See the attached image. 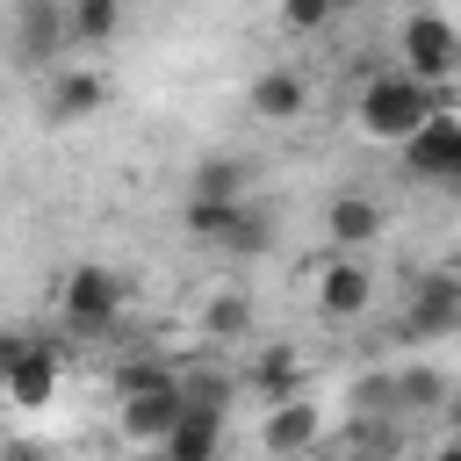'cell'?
<instances>
[{"instance_id": "20", "label": "cell", "mask_w": 461, "mask_h": 461, "mask_svg": "<svg viewBox=\"0 0 461 461\" xmlns=\"http://www.w3.org/2000/svg\"><path fill=\"white\" fill-rule=\"evenodd\" d=\"M245 180H252V166H245V158L209 151V158L194 166V180H187V202H245Z\"/></svg>"}, {"instance_id": "12", "label": "cell", "mask_w": 461, "mask_h": 461, "mask_svg": "<svg viewBox=\"0 0 461 461\" xmlns=\"http://www.w3.org/2000/svg\"><path fill=\"white\" fill-rule=\"evenodd\" d=\"M245 108H252L259 122H303V115H310V79H303L295 65H267V72L245 86Z\"/></svg>"}, {"instance_id": "14", "label": "cell", "mask_w": 461, "mask_h": 461, "mask_svg": "<svg viewBox=\"0 0 461 461\" xmlns=\"http://www.w3.org/2000/svg\"><path fill=\"white\" fill-rule=\"evenodd\" d=\"M223 454V411L216 403H187L180 425L158 439V461H216Z\"/></svg>"}, {"instance_id": "3", "label": "cell", "mask_w": 461, "mask_h": 461, "mask_svg": "<svg viewBox=\"0 0 461 461\" xmlns=\"http://www.w3.org/2000/svg\"><path fill=\"white\" fill-rule=\"evenodd\" d=\"M396 50H403V79H418L425 94H439L454 72H461V22L454 14H432V7H418V14H403L396 22Z\"/></svg>"}, {"instance_id": "22", "label": "cell", "mask_w": 461, "mask_h": 461, "mask_svg": "<svg viewBox=\"0 0 461 461\" xmlns=\"http://www.w3.org/2000/svg\"><path fill=\"white\" fill-rule=\"evenodd\" d=\"M274 22H281V36H324V29L339 22V14H331L324 0H288V7L274 14Z\"/></svg>"}, {"instance_id": "18", "label": "cell", "mask_w": 461, "mask_h": 461, "mask_svg": "<svg viewBox=\"0 0 461 461\" xmlns=\"http://www.w3.org/2000/svg\"><path fill=\"white\" fill-rule=\"evenodd\" d=\"M14 50L22 58H58L65 50V7H50V0L14 7Z\"/></svg>"}, {"instance_id": "17", "label": "cell", "mask_w": 461, "mask_h": 461, "mask_svg": "<svg viewBox=\"0 0 461 461\" xmlns=\"http://www.w3.org/2000/svg\"><path fill=\"white\" fill-rule=\"evenodd\" d=\"M122 36V7L115 0H72L65 7V50H101Z\"/></svg>"}, {"instance_id": "4", "label": "cell", "mask_w": 461, "mask_h": 461, "mask_svg": "<svg viewBox=\"0 0 461 461\" xmlns=\"http://www.w3.org/2000/svg\"><path fill=\"white\" fill-rule=\"evenodd\" d=\"M310 303H317L324 324H353V317H367V303H375V274H367V259H353V252H324V259L310 267Z\"/></svg>"}, {"instance_id": "2", "label": "cell", "mask_w": 461, "mask_h": 461, "mask_svg": "<svg viewBox=\"0 0 461 461\" xmlns=\"http://www.w3.org/2000/svg\"><path fill=\"white\" fill-rule=\"evenodd\" d=\"M122 310H130V281H122L115 267H101V259L65 267V281H58V317H65L72 339H101V331H115Z\"/></svg>"}, {"instance_id": "28", "label": "cell", "mask_w": 461, "mask_h": 461, "mask_svg": "<svg viewBox=\"0 0 461 461\" xmlns=\"http://www.w3.org/2000/svg\"><path fill=\"white\" fill-rule=\"evenodd\" d=\"M0 461H36V454L29 447H0Z\"/></svg>"}, {"instance_id": "23", "label": "cell", "mask_w": 461, "mask_h": 461, "mask_svg": "<svg viewBox=\"0 0 461 461\" xmlns=\"http://www.w3.org/2000/svg\"><path fill=\"white\" fill-rule=\"evenodd\" d=\"M180 367L173 360H122L115 367V396H130V389H158V382H173Z\"/></svg>"}, {"instance_id": "10", "label": "cell", "mask_w": 461, "mask_h": 461, "mask_svg": "<svg viewBox=\"0 0 461 461\" xmlns=\"http://www.w3.org/2000/svg\"><path fill=\"white\" fill-rule=\"evenodd\" d=\"M403 173H418V180H454L461 187V115H432L411 144H403Z\"/></svg>"}, {"instance_id": "9", "label": "cell", "mask_w": 461, "mask_h": 461, "mask_svg": "<svg viewBox=\"0 0 461 461\" xmlns=\"http://www.w3.org/2000/svg\"><path fill=\"white\" fill-rule=\"evenodd\" d=\"M0 389H7V403H14V411H43V403L65 389V346H58V339H29L22 367H14Z\"/></svg>"}, {"instance_id": "24", "label": "cell", "mask_w": 461, "mask_h": 461, "mask_svg": "<svg viewBox=\"0 0 461 461\" xmlns=\"http://www.w3.org/2000/svg\"><path fill=\"white\" fill-rule=\"evenodd\" d=\"M22 353H29V331H0V382L22 367Z\"/></svg>"}, {"instance_id": "15", "label": "cell", "mask_w": 461, "mask_h": 461, "mask_svg": "<svg viewBox=\"0 0 461 461\" xmlns=\"http://www.w3.org/2000/svg\"><path fill=\"white\" fill-rule=\"evenodd\" d=\"M382 202L375 194H331V209H324V238H331V252H353L360 259V245L367 238H382Z\"/></svg>"}, {"instance_id": "11", "label": "cell", "mask_w": 461, "mask_h": 461, "mask_svg": "<svg viewBox=\"0 0 461 461\" xmlns=\"http://www.w3.org/2000/svg\"><path fill=\"white\" fill-rule=\"evenodd\" d=\"M252 288H238V281H216V288H202V310H194V331L209 339V346H245L252 339Z\"/></svg>"}, {"instance_id": "27", "label": "cell", "mask_w": 461, "mask_h": 461, "mask_svg": "<svg viewBox=\"0 0 461 461\" xmlns=\"http://www.w3.org/2000/svg\"><path fill=\"white\" fill-rule=\"evenodd\" d=\"M432 461H461V439H447V447H439V454H432Z\"/></svg>"}, {"instance_id": "8", "label": "cell", "mask_w": 461, "mask_h": 461, "mask_svg": "<svg viewBox=\"0 0 461 461\" xmlns=\"http://www.w3.org/2000/svg\"><path fill=\"white\" fill-rule=\"evenodd\" d=\"M461 331V288L447 274H418L403 288V339H447Z\"/></svg>"}, {"instance_id": "19", "label": "cell", "mask_w": 461, "mask_h": 461, "mask_svg": "<svg viewBox=\"0 0 461 461\" xmlns=\"http://www.w3.org/2000/svg\"><path fill=\"white\" fill-rule=\"evenodd\" d=\"M389 382H396V411H447V396H454V375L432 367V360L389 367Z\"/></svg>"}, {"instance_id": "16", "label": "cell", "mask_w": 461, "mask_h": 461, "mask_svg": "<svg viewBox=\"0 0 461 461\" xmlns=\"http://www.w3.org/2000/svg\"><path fill=\"white\" fill-rule=\"evenodd\" d=\"M303 375H310V367H303V353H295V346H259V353H252V367H245V382H252L267 403L303 396Z\"/></svg>"}, {"instance_id": "25", "label": "cell", "mask_w": 461, "mask_h": 461, "mask_svg": "<svg viewBox=\"0 0 461 461\" xmlns=\"http://www.w3.org/2000/svg\"><path fill=\"white\" fill-rule=\"evenodd\" d=\"M447 425H454V439H461V382H454V396H447Z\"/></svg>"}, {"instance_id": "6", "label": "cell", "mask_w": 461, "mask_h": 461, "mask_svg": "<svg viewBox=\"0 0 461 461\" xmlns=\"http://www.w3.org/2000/svg\"><path fill=\"white\" fill-rule=\"evenodd\" d=\"M187 238L216 245V252H259L267 245V216L252 202H187Z\"/></svg>"}, {"instance_id": "5", "label": "cell", "mask_w": 461, "mask_h": 461, "mask_svg": "<svg viewBox=\"0 0 461 461\" xmlns=\"http://www.w3.org/2000/svg\"><path fill=\"white\" fill-rule=\"evenodd\" d=\"M180 411H187V389H180V375H173V382H158V389H130V396H115V432H122V447L158 454V439L180 425Z\"/></svg>"}, {"instance_id": "7", "label": "cell", "mask_w": 461, "mask_h": 461, "mask_svg": "<svg viewBox=\"0 0 461 461\" xmlns=\"http://www.w3.org/2000/svg\"><path fill=\"white\" fill-rule=\"evenodd\" d=\"M317 439H324V411H317V396L267 403V418H259V447H267L274 461H303V454H317Z\"/></svg>"}, {"instance_id": "13", "label": "cell", "mask_w": 461, "mask_h": 461, "mask_svg": "<svg viewBox=\"0 0 461 461\" xmlns=\"http://www.w3.org/2000/svg\"><path fill=\"white\" fill-rule=\"evenodd\" d=\"M101 101H108V72L101 65H58V79L43 94L50 122H86V115H101Z\"/></svg>"}, {"instance_id": "26", "label": "cell", "mask_w": 461, "mask_h": 461, "mask_svg": "<svg viewBox=\"0 0 461 461\" xmlns=\"http://www.w3.org/2000/svg\"><path fill=\"white\" fill-rule=\"evenodd\" d=\"M439 274H447V281H454V288H461V252H454V259H447V267H439Z\"/></svg>"}, {"instance_id": "21", "label": "cell", "mask_w": 461, "mask_h": 461, "mask_svg": "<svg viewBox=\"0 0 461 461\" xmlns=\"http://www.w3.org/2000/svg\"><path fill=\"white\" fill-rule=\"evenodd\" d=\"M346 403H353V418H360V425H375V418H389V411H396V382H389V367H375V375H360Z\"/></svg>"}, {"instance_id": "1", "label": "cell", "mask_w": 461, "mask_h": 461, "mask_svg": "<svg viewBox=\"0 0 461 461\" xmlns=\"http://www.w3.org/2000/svg\"><path fill=\"white\" fill-rule=\"evenodd\" d=\"M439 115V94H425L418 79H403L396 65L389 72H375V79H360V94H353V122H360V137H375V144H411L425 122Z\"/></svg>"}, {"instance_id": "29", "label": "cell", "mask_w": 461, "mask_h": 461, "mask_svg": "<svg viewBox=\"0 0 461 461\" xmlns=\"http://www.w3.org/2000/svg\"><path fill=\"white\" fill-rule=\"evenodd\" d=\"M331 461H367V454H353V447H339V454H331Z\"/></svg>"}]
</instances>
